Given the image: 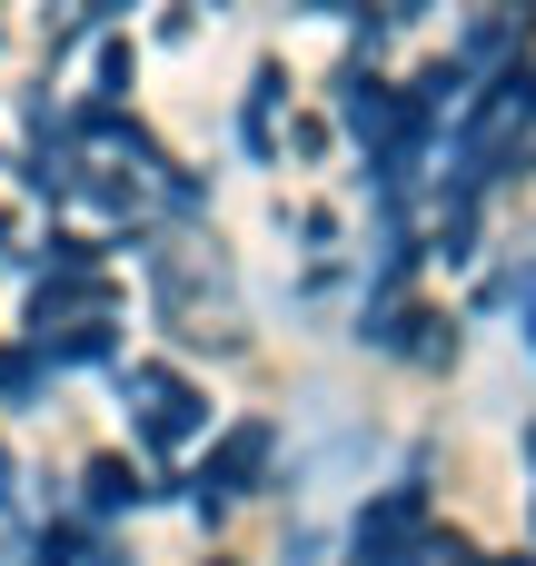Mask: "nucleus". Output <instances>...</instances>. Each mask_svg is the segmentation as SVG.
Returning <instances> with one entry per match:
<instances>
[{
  "label": "nucleus",
  "mask_w": 536,
  "mask_h": 566,
  "mask_svg": "<svg viewBox=\"0 0 536 566\" xmlns=\"http://www.w3.org/2000/svg\"><path fill=\"white\" fill-rule=\"evenodd\" d=\"M139 398H149V428H159V438L189 428V388H179V378H139Z\"/></svg>",
  "instance_id": "f257e3e1"
}]
</instances>
